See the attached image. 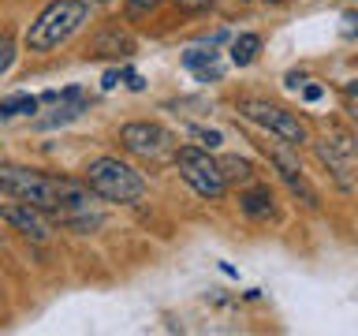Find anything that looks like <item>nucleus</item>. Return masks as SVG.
Here are the masks:
<instances>
[{
  "label": "nucleus",
  "instance_id": "nucleus-22",
  "mask_svg": "<svg viewBox=\"0 0 358 336\" xmlns=\"http://www.w3.org/2000/svg\"><path fill=\"white\" fill-rule=\"evenodd\" d=\"M123 78H127V86H131V90H142V86H145V83H142V75H134V71H127Z\"/></svg>",
  "mask_w": 358,
  "mask_h": 336
},
{
  "label": "nucleus",
  "instance_id": "nucleus-7",
  "mask_svg": "<svg viewBox=\"0 0 358 336\" xmlns=\"http://www.w3.org/2000/svg\"><path fill=\"white\" fill-rule=\"evenodd\" d=\"M317 161L329 168L336 187H340L343 195H351L355 190V164H358V150H355L351 134H343V131L324 134V139L317 142Z\"/></svg>",
  "mask_w": 358,
  "mask_h": 336
},
{
  "label": "nucleus",
  "instance_id": "nucleus-14",
  "mask_svg": "<svg viewBox=\"0 0 358 336\" xmlns=\"http://www.w3.org/2000/svg\"><path fill=\"white\" fill-rule=\"evenodd\" d=\"M224 183H246V179L254 176V164L246 161V157H224V161H217Z\"/></svg>",
  "mask_w": 358,
  "mask_h": 336
},
{
  "label": "nucleus",
  "instance_id": "nucleus-24",
  "mask_svg": "<svg viewBox=\"0 0 358 336\" xmlns=\"http://www.w3.org/2000/svg\"><path fill=\"white\" fill-rule=\"evenodd\" d=\"M302 83H306V78H302V71H291V75H287V86H291V90H299Z\"/></svg>",
  "mask_w": 358,
  "mask_h": 336
},
{
  "label": "nucleus",
  "instance_id": "nucleus-18",
  "mask_svg": "<svg viewBox=\"0 0 358 336\" xmlns=\"http://www.w3.org/2000/svg\"><path fill=\"white\" fill-rule=\"evenodd\" d=\"M190 134H194V139L201 142V150H217V146H220V131H206V127H194Z\"/></svg>",
  "mask_w": 358,
  "mask_h": 336
},
{
  "label": "nucleus",
  "instance_id": "nucleus-27",
  "mask_svg": "<svg viewBox=\"0 0 358 336\" xmlns=\"http://www.w3.org/2000/svg\"><path fill=\"white\" fill-rule=\"evenodd\" d=\"M239 4H246V0H239Z\"/></svg>",
  "mask_w": 358,
  "mask_h": 336
},
{
  "label": "nucleus",
  "instance_id": "nucleus-6",
  "mask_svg": "<svg viewBox=\"0 0 358 336\" xmlns=\"http://www.w3.org/2000/svg\"><path fill=\"white\" fill-rule=\"evenodd\" d=\"M120 142H123V150L142 157V161H168L176 153V134L168 127H161V123H145V120L123 123Z\"/></svg>",
  "mask_w": 358,
  "mask_h": 336
},
{
  "label": "nucleus",
  "instance_id": "nucleus-19",
  "mask_svg": "<svg viewBox=\"0 0 358 336\" xmlns=\"http://www.w3.org/2000/svg\"><path fill=\"white\" fill-rule=\"evenodd\" d=\"M157 4H161V0H131V4H127V15H131V19H142V15H150Z\"/></svg>",
  "mask_w": 358,
  "mask_h": 336
},
{
  "label": "nucleus",
  "instance_id": "nucleus-1",
  "mask_svg": "<svg viewBox=\"0 0 358 336\" xmlns=\"http://www.w3.org/2000/svg\"><path fill=\"white\" fill-rule=\"evenodd\" d=\"M86 19H90V8L83 4V0H52V4L30 22L27 49L30 52H52V49H60L64 41H71L75 34L83 30Z\"/></svg>",
  "mask_w": 358,
  "mask_h": 336
},
{
  "label": "nucleus",
  "instance_id": "nucleus-3",
  "mask_svg": "<svg viewBox=\"0 0 358 336\" xmlns=\"http://www.w3.org/2000/svg\"><path fill=\"white\" fill-rule=\"evenodd\" d=\"M86 187L94 195L108 198V202H138L145 198V179L142 172H134L131 164H123L120 157H97L86 164Z\"/></svg>",
  "mask_w": 358,
  "mask_h": 336
},
{
  "label": "nucleus",
  "instance_id": "nucleus-20",
  "mask_svg": "<svg viewBox=\"0 0 358 336\" xmlns=\"http://www.w3.org/2000/svg\"><path fill=\"white\" fill-rule=\"evenodd\" d=\"M179 11H190V15H198V11H209L217 0H176Z\"/></svg>",
  "mask_w": 358,
  "mask_h": 336
},
{
  "label": "nucleus",
  "instance_id": "nucleus-8",
  "mask_svg": "<svg viewBox=\"0 0 358 336\" xmlns=\"http://www.w3.org/2000/svg\"><path fill=\"white\" fill-rule=\"evenodd\" d=\"M273 164H276L280 179L287 183V190L302 202V206H306V209H321V195L310 187V179L302 176V164L295 161V157H291L287 150H273Z\"/></svg>",
  "mask_w": 358,
  "mask_h": 336
},
{
  "label": "nucleus",
  "instance_id": "nucleus-13",
  "mask_svg": "<svg viewBox=\"0 0 358 336\" xmlns=\"http://www.w3.org/2000/svg\"><path fill=\"white\" fill-rule=\"evenodd\" d=\"M257 52H262V38H257V34H239V38L231 41V64L235 67L254 64Z\"/></svg>",
  "mask_w": 358,
  "mask_h": 336
},
{
  "label": "nucleus",
  "instance_id": "nucleus-10",
  "mask_svg": "<svg viewBox=\"0 0 358 336\" xmlns=\"http://www.w3.org/2000/svg\"><path fill=\"white\" fill-rule=\"evenodd\" d=\"M131 52H134V41L120 30V22L101 27V34L90 45V56H131Z\"/></svg>",
  "mask_w": 358,
  "mask_h": 336
},
{
  "label": "nucleus",
  "instance_id": "nucleus-16",
  "mask_svg": "<svg viewBox=\"0 0 358 336\" xmlns=\"http://www.w3.org/2000/svg\"><path fill=\"white\" fill-rule=\"evenodd\" d=\"M27 112H38V97H30V94H11L4 105H0V120H4V116H27Z\"/></svg>",
  "mask_w": 358,
  "mask_h": 336
},
{
  "label": "nucleus",
  "instance_id": "nucleus-17",
  "mask_svg": "<svg viewBox=\"0 0 358 336\" xmlns=\"http://www.w3.org/2000/svg\"><path fill=\"white\" fill-rule=\"evenodd\" d=\"M11 64H15V41H11L8 34H0V75H4Z\"/></svg>",
  "mask_w": 358,
  "mask_h": 336
},
{
  "label": "nucleus",
  "instance_id": "nucleus-26",
  "mask_svg": "<svg viewBox=\"0 0 358 336\" xmlns=\"http://www.w3.org/2000/svg\"><path fill=\"white\" fill-rule=\"evenodd\" d=\"M265 4H287V0H265Z\"/></svg>",
  "mask_w": 358,
  "mask_h": 336
},
{
  "label": "nucleus",
  "instance_id": "nucleus-25",
  "mask_svg": "<svg viewBox=\"0 0 358 336\" xmlns=\"http://www.w3.org/2000/svg\"><path fill=\"white\" fill-rule=\"evenodd\" d=\"M83 4H86L90 11H94V8H101V4H108V0H83Z\"/></svg>",
  "mask_w": 358,
  "mask_h": 336
},
{
  "label": "nucleus",
  "instance_id": "nucleus-9",
  "mask_svg": "<svg viewBox=\"0 0 358 336\" xmlns=\"http://www.w3.org/2000/svg\"><path fill=\"white\" fill-rule=\"evenodd\" d=\"M0 217H4L11 228H19L27 239H38V243H45L52 235V228H49V220H45V213L41 209H34V206H27V202H8L4 209H0Z\"/></svg>",
  "mask_w": 358,
  "mask_h": 336
},
{
  "label": "nucleus",
  "instance_id": "nucleus-2",
  "mask_svg": "<svg viewBox=\"0 0 358 336\" xmlns=\"http://www.w3.org/2000/svg\"><path fill=\"white\" fill-rule=\"evenodd\" d=\"M71 179H56L45 176L38 168H19V164H0V190L41 213H56V206L64 202Z\"/></svg>",
  "mask_w": 358,
  "mask_h": 336
},
{
  "label": "nucleus",
  "instance_id": "nucleus-5",
  "mask_svg": "<svg viewBox=\"0 0 358 336\" xmlns=\"http://www.w3.org/2000/svg\"><path fill=\"white\" fill-rule=\"evenodd\" d=\"M239 112L250 123H257V127H265V131H273L284 146H291V150H299L302 142H306V127H302V120L295 116V112H287V108H280V105H268V101H239Z\"/></svg>",
  "mask_w": 358,
  "mask_h": 336
},
{
  "label": "nucleus",
  "instance_id": "nucleus-15",
  "mask_svg": "<svg viewBox=\"0 0 358 336\" xmlns=\"http://www.w3.org/2000/svg\"><path fill=\"white\" fill-rule=\"evenodd\" d=\"M83 112H86V101H83V97L60 101V108H56V116H49V120H41V127H60V123H67V120H75V116H83Z\"/></svg>",
  "mask_w": 358,
  "mask_h": 336
},
{
  "label": "nucleus",
  "instance_id": "nucleus-11",
  "mask_svg": "<svg viewBox=\"0 0 358 336\" xmlns=\"http://www.w3.org/2000/svg\"><path fill=\"white\" fill-rule=\"evenodd\" d=\"M243 213H246V217H254V220H268V217L276 213V206H273V190H268V187L246 190V195H243Z\"/></svg>",
  "mask_w": 358,
  "mask_h": 336
},
{
  "label": "nucleus",
  "instance_id": "nucleus-12",
  "mask_svg": "<svg viewBox=\"0 0 358 336\" xmlns=\"http://www.w3.org/2000/svg\"><path fill=\"white\" fill-rule=\"evenodd\" d=\"M183 64L190 67V71H198L201 83H209V78H220V64H217V52H213V45L209 49H190L183 56Z\"/></svg>",
  "mask_w": 358,
  "mask_h": 336
},
{
  "label": "nucleus",
  "instance_id": "nucleus-21",
  "mask_svg": "<svg viewBox=\"0 0 358 336\" xmlns=\"http://www.w3.org/2000/svg\"><path fill=\"white\" fill-rule=\"evenodd\" d=\"M302 97H306V101H321L324 90H321V86H302Z\"/></svg>",
  "mask_w": 358,
  "mask_h": 336
},
{
  "label": "nucleus",
  "instance_id": "nucleus-23",
  "mask_svg": "<svg viewBox=\"0 0 358 336\" xmlns=\"http://www.w3.org/2000/svg\"><path fill=\"white\" fill-rule=\"evenodd\" d=\"M120 83V71H116V67H112V71L105 75V83H101V86H105V90H112V86H116Z\"/></svg>",
  "mask_w": 358,
  "mask_h": 336
},
{
  "label": "nucleus",
  "instance_id": "nucleus-4",
  "mask_svg": "<svg viewBox=\"0 0 358 336\" xmlns=\"http://www.w3.org/2000/svg\"><path fill=\"white\" fill-rule=\"evenodd\" d=\"M172 161L179 168V176L187 179V187L194 190L201 198H220L228 183H224L217 161L209 157V150H201V146H176Z\"/></svg>",
  "mask_w": 358,
  "mask_h": 336
}]
</instances>
